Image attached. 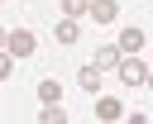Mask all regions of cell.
<instances>
[{
  "label": "cell",
  "mask_w": 153,
  "mask_h": 124,
  "mask_svg": "<svg viewBox=\"0 0 153 124\" xmlns=\"http://www.w3.org/2000/svg\"><path fill=\"white\" fill-rule=\"evenodd\" d=\"M120 81H124V86H143V81H148V67L139 62V52H124V62H120Z\"/></svg>",
  "instance_id": "obj_1"
},
{
  "label": "cell",
  "mask_w": 153,
  "mask_h": 124,
  "mask_svg": "<svg viewBox=\"0 0 153 124\" xmlns=\"http://www.w3.org/2000/svg\"><path fill=\"white\" fill-rule=\"evenodd\" d=\"M38 48V38L29 33V29H10V38H5V52H14V57H29Z\"/></svg>",
  "instance_id": "obj_2"
},
{
  "label": "cell",
  "mask_w": 153,
  "mask_h": 124,
  "mask_svg": "<svg viewBox=\"0 0 153 124\" xmlns=\"http://www.w3.org/2000/svg\"><path fill=\"white\" fill-rule=\"evenodd\" d=\"M120 62H124V48H120V43L96 48V67H100V72H120Z\"/></svg>",
  "instance_id": "obj_3"
},
{
  "label": "cell",
  "mask_w": 153,
  "mask_h": 124,
  "mask_svg": "<svg viewBox=\"0 0 153 124\" xmlns=\"http://www.w3.org/2000/svg\"><path fill=\"white\" fill-rule=\"evenodd\" d=\"M91 19L96 24H115L120 19V0H91Z\"/></svg>",
  "instance_id": "obj_4"
},
{
  "label": "cell",
  "mask_w": 153,
  "mask_h": 124,
  "mask_svg": "<svg viewBox=\"0 0 153 124\" xmlns=\"http://www.w3.org/2000/svg\"><path fill=\"white\" fill-rule=\"evenodd\" d=\"M115 43H120L124 52H143V43H148V33H143V29H124V33L115 38Z\"/></svg>",
  "instance_id": "obj_5"
},
{
  "label": "cell",
  "mask_w": 153,
  "mask_h": 124,
  "mask_svg": "<svg viewBox=\"0 0 153 124\" xmlns=\"http://www.w3.org/2000/svg\"><path fill=\"white\" fill-rule=\"evenodd\" d=\"M120 114H124V105H120L115 95H100V100H96V119L110 124V119H120Z\"/></svg>",
  "instance_id": "obj_6"
},
{
  "label": "cell",
  "mask_w": 153,
  "mask_h": 124,
  "mask_svg": "<svg viewBox=\"0 0 153 124\" xmlns=\"http://www.w3.org/2000/svg\"><path fill=\"white\" fill-rule=\"evenodd\" d=\"M76 86H81V91H100V67H96V62L81 67V72H76Z\"/></svg>",
  "instance_id": "obj_7"
},
{
  "label": "cell",
  "mask_w": 153,
  "mask_h": 124,
  "mask_svg": "<svg viewBox=\"0 0 153 124\" xmlns=\"http://www.w3.org/2000/svg\"><path fill=\"white\" fill-rule=\"evenodd\" d=\"M38 100H43V105H53V100H62V86H57L53 76H43V81H38Z\"/></svg>",
  "instance_id": "obj_8"
},
{
  "label": "cell",
  "mask_w": 153,
  "mask_h": 124,
  "mask_svg": "<svg viewBox=\"0 0 153 124\" xmlns=\"http://www.w3.org/2000/svg\"><path fill=\"white\" fill-rule=\"evenodd\" d=\"M53 38H57V43H76V38H81V33H76V19H62V24L53 29Z\"/></svg>",
  "instance_id": "obj_9"
},
{
  "label": "cell",
  "mask_w": 153,
  "mask_h": 124,
  "mask_svg": "<svg viewBox=\"0 0 153 124\" xmlns=\"http://www.w3.org/2000/svg\"><path fill=\"white\" fill-rule=\"evenodd\" d=\"M38 119H43V124H67V110H62V105L53 100L48 110H38Z\"/></svg>",
  "instance_id": "obj_10"
},
{
  "label": "cell",
  "mask_w": 153,
  "mask_h": 124,
  "mask_svg": "<svg viewBox=\"0 0 153 124\" xmlns=\"http://www.w3.org/2000/svg\"><path fill=\"white\" fill-rule=\"evenodd\" d=\"M62 14H67V19H81V14H91V0H62Z\"/></svg>",
  "instance_id": "obj_11"
},
{
  "label": "cell",
  "mask_w": 153,
  "mask_h": 124,
  "mask_svg": "<svg viewBox=\"0 0 153 124\" xmlns=\"http://www.w3.org/2000/svg\"><path fill=\"white\" fill-rule=\"evenodd\" d=\"M10 72H14V52H0V81H10Z\"/></svg>",
  "instance_id": "obj_12"
},
{
  "label": "cell",
  "mask_w": 153,
  "mask_h": 124,
  "mask_svg": "<svg viewBox=\"0 0 153 124\" xmlns=\"http://www.w3.org/2000/svg\"><path fill=\"white\" fill-rule=\"evenodd\" d=\"M5 38H10V29H0V48H5Z\"/></svg>",
  "instance_id": "obj_13"
},
{
  "label": "cell",
  "mask_w": 153,
  "mask_h": 124,
  "mask_svg": "<svg viewBox=\"0 0 153 124\" xmlns=\"http://www.w3.org/2000/svg\"><path fill=\"white\" fill-rule=\"evenodd\" d=\"M143 86H153V72H148V81H143Z\"/></svg>",
  "instance_id": "obj_14"
},
{
  "label": "cell",
  "mask_w": 153,
  "mask_h": 124,
  "mask_svg": "<svg viewBox=\"0 0 153 124\" xmlns=\"http://www.w3.org/2000/svg\"><path fill=\"white\" fill-rule=\"evenodd\" d=\"M0 5H5V0H0Z\"/></svg>",
  "instance_id": "obj_15"
}]
</instances>
